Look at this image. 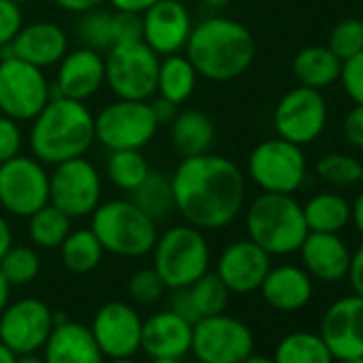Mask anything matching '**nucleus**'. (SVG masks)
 Segmentation results:
<instances>
[{"mask_svg":"<svg viewBox=\"0 0 363 363\" xmlns=\"http://www.w3.org/2000/svg\"><path fill=\"white\" fill-rule=\"evenodd\" d=\"M169 179L175 212L201 231L225 229L244 210L246 175L227 156H184Z\"/></svg>","mask_w":363,"mask_h":363,"instance_id":"f257e3e1","label":"nucleus"},{"mask_svg":"<svg viewBox=\"0 0 363 363\" xmlns=\"http://www.w3.org/2000/svg\"><path fill=\"white\" fill-rule=\"evenodd\" d=\"M184 50L197 75L218 84L242 77L257 56L252 33L242 22L220 16L195 24Z\"/></svg>","mask_w":363,"mask_h":363,"instance_id":"f03ea898","label":"nucleus"},{"mask_svg":"<svg viewBox=\"0 0 363 363\" xmlns=\"http://www.w3.org/2000/svg\"><path fill=\"white\" fill-rule=\"evenodd\" d=\"M94 113L82 101L52 96L33 120L28 143L43 164H58L86 156L94 145Z\"/></svg>","mask_w":363,"mask_h":363,"instance_id":"7ed1b4c3","label":"nucleus"},{"mask_svg":"<svg viewBox=\"0 0 363 363\" xmlns=\"http://www.w3.org/2000/svg\"><path fill=\"white\" fill-rule=\"evenodd\" d=\"M248 240L269 257H284L299 250L308 231L303 208L293 195L261 193L246 210Z\"/></svg>","mask_w":363,"mask_h":363,"instance_id":"20e7f679","label":"nucleus"},{"mask_svg":"<svg viewBox=\"0 0 363 363\" xmlns=\"http://www.w3.org/2000/svg\"><path fill=\"white\" fill-rule=\"evenodd\" d=\"M90 229L105 252L124 259L147 257L158 238L156 220H152L130 199L101 201L90 214Z\"/></svg>","mask_w":363,"mask_h":363,"instance_id":"39448f33","label":"nucleus"},{"mask_svg":"<svg viewBox=\"0 0 363 363\" xmlns=\"http://www.w3.org/2000/svg\"><path fill=\"white\" fill-rule=\"evenodd\" d=\"M152 267L171 289L191 286L197 278L210 272V244L201 229L193 225H173L156 238L152 248Z\"/></svg>","mask_w":363,"mask_h":363,"instance_id":"423d86ee","label":"nucleus"},{"mask_svg":"<svg viewBox=\"0 0 363 363\" xmlns=\"http://www.w3.org/2000/svg\"><path fill=\"white\" fill-rule=\"evenodd\" d=\"M246 173L263 193L293 195L303 186L308 162L301 145L274 137L252 147Z\"/></svg>","mask_w":363,"mask_h":363,"instance_id":"0eeeda50","label":"nucleus"},{"mask_svg":"<svg viewBox=\"0 0 363 363\" xmlns=\"http://www.w3.org/2000/svg\"><path fill=\"white\" fill-rule=\"evenodd\" d=\"M160 56L143 41L113 45L105 54V84L126 101H150L156 94Z\"/></svg>","mask_w":363,"mask_h":363,"instance_id":"6e6552de","label":"nucleus"},{"mask_svg":"<svg viewBox=\"0 0 363 363\" xmlns=\"http://www.w3.org/2000/svg\"><path fill=\"white\" fill-rule=\"evenodd\" d=\"M52 99L43 69L16 56L0 58V113L16 122H33Z\"/></svg>","mask_w":363,"mask_h":363,"instance_id":"1a4fd4ad","label":"nucleus"},{"mask_svg":"<svg viewBox=\"0 0 363 363\" xmlns=\"http://www.w3.org/2000/svg\"><path fill=\"white\" fill-rule=\"evenodd\" d=\"M150 101L118 99L94 116L96 141L111 150H143L158 130Z\"/></svg>","mask_w":363,"mask_h":363,"instance_id":"9d476101","label":"nucleus"},{"mask_svg":"<svg viewBox=\"0 0 363 363\" xmlns=\"http://www.w3.org/2000/svg\"><path fill=\"white\" fill-rule=\"evenodd\" d=\"M103 199V177L86 158H71L54 164L50 173V203L71 220L90 216Z\"/></svg>","mask_w":363,"mask_h":363,"instance_id":"9b49d317","label":"nucleus"},{"mask_svg":"<svg viewBox=\"0 0 363 363\" xmlns=\"http://www.w3.org/2000/svg\"><path fill=\"white\" fill-rule=\"evenodd\" d=\"M50 203V171L35 156L18 154L0 162V206L5 212L28 218Z\"/></svg>","mask_w":363,"mask_h":363,"instance_id":"f8f14e48","label":"nucleus"},{"mask_svg":"<svg viewBox=\"0 0 363 363\" xmlns=\"http://www.w3.org/2000/svg\"><path fill=\"white\" fill-rule=\"evenodd\" d=\"M191 352L199 363H242L255 352L252 329L225 312L203 316L193 325Z\"/></svg>","mask_w":363,"mask_h":363,"instance_id":"ddd939ff","label":"nucleus"},{"mask_svg":"<svg viewBox=\"0 0 363 363\" xmlns=\"http://www.w3.org/2000/svg\"><path fill=\"white\" fill-rule=\"evenodd\" d=\"M327 118L329 109L323 92L297 86L284 92L282 99L276 103L274 128L278 137L303 147L314 143L323 135Z\"/></svg>","mask_w":363,"mask_h":363,"instance_id":"4468645a","label":"nucleus"},{"mask_svg":"<svg viewBox=\"0 0 363 363\" xmlns=\"http://www.w3.org/2000/svg\"><path fill=\"white\" fill-rule=\"evenodd\" d=\"M54 327V310L37 297H24L9 301L0 314V342L16 354L39 352Z\"/></svg>","mask_w":363,"mask_h":363,"instance_id":"2eb2a0df","label":"nucleus"},{"mask_svg":"<svg viewBox=\"0 0 363 363\" xmlns=\"http://www.w3.org/2000/svg\"><path fill=\"white\" fill-rule=\"evenodd\" d=\"M141 329L143 318L135 306L126 301L103 303L90 325V331L105 359L135 357L141 350Z\"/></svg>","mask_w":363,"mask_h":363,"instance_id":"dca6fc26","label":"nucleus"},{"mask_svg":"<svg viewBox=\"0 0 363 363\" xmlns=\"http://www.w3.org/2000/svg\"><path fill=\"white\" fill-rule=\"evenodd\" d=\"M141 41L160 58L184 50L195 26L189 7L182 0H158L141 16Z\"/></svg>","mask_w":363,"mask_h":363,"instance_id":"f3484780","label":"nucleus"},{"mask_svg":"<svg viewBox=\"0 0 363 363\" xmlns=\"http://www.w3.org/2000/svg\"><path fill=\"white\" fill-rule=\"evenodd\" d=\"M272 269V257L252 240H235L223 248L216 261V276L235 295H248L261 289L267 272Z\"/></svg>","mask_w":363,"mask_h":363,"instance_id":"a211bd4d","label":"nucleus"},{"mask_svg":"<svg viewBox=\"0 0 363 363\" xmlns=\"http://www.w3.org/2000/svg\"><path fill=\"white\" fill-rule=\"evenodd\" d=\"M320 337L337 361L363 357V297L348 295L331 303L323 314Z\"/></svg>","mask_w":363,"mask_h":363,"instance_id":"6ab92c4d","label":"nucleus"},{"mask_svg":"<svg viewBox=\"0 0 363 363\" xmlns=\"http://www.w3.org/2000/svg\"><path fill=\"white\" fill-rule=\"evenodd\" d=\"M105 86V56L90 48L67 52L58 62L52 96H65L86 103Z\"/></svg>","mask_w":363,"mask_h":363,"instance_id":"aec40b11","label":"nucleus"},{"mask_svg":"<svg viewBox=\"0 0 363 363\" xmlns=\"http://www.w3.org/2000/svg\"><path fill=\"white\" fill-rule=\"evenodd\" d=\"M193 346V323L177 316L175 312L160 310L143 320L141 350L150 359L175 357L184 359Z\"/></svg>","mask_w":363,"mask_h":363,"instance_id":"412c9836","label":"nucleus"},{"mask_svg":"<svg viewBox=\"0 0 363 363\" xmlns=\"http://www.w3.org/2000/svg\"><path fill=\"white\" fill-rule=\"evenodd\" d=\"M13 56L30 62L39 69H50L58 65L69 52V37L62 26L54 22H33L24 24L11 43Z\"/></svg>","mask_w":363,"mask_h":363,"instance_id":"4be33fe9","label":"nucleus"},{"mask_svg":"<svg viewBox=\"0 0 363 363\" xmlns=\"http://www.w3.org/2000/svg\"><path fill=\"white\" fill-rule=\"evenodd\" d=\"M297 252L301 255L303 269L310 278L320 282H337L348 274L350 250L337 233L310 231Z\"/></svg>","mask_w":363,"mask_h":363,"instance_id":"5701e85b","label":"nucleus"},{"mask_svg":"<svg viewBox=\"0 0 363 363\" xmlns=\"http://www.w3.org/2000/svg\"><path fill=\"white\" fill-rule=\"evenodd\" d=\"M45 363H105L90 327L77 320H58L43 346Z\"/></svg>","mask_w":363,"mask_h":363,"instance_id":"b1692460","label":"nucleus"},{"mask_svg":"<svg viewBox=\"0 0 363 363\" xmlns=\"http://www.w3.org/2000/svg\"><path fill=\"white\" fill-rule=\"evenodd\" d=\"M259 291L269 308L278 312H297L310 303L314 286L303 267L278 265L267 272Z\"/></svg>","mask_w":363,"mask_h":363,"instance_id":"393cba45","label":"nucleus"},{"mask_svg":"<svg viewBox=\"0 0 363 363\" xmlns=\"http://www.w3.org/2000/svg\"><path fill=\"white\" fill-rule=\"evenodd\" d=\"M171 145L182 156H197L210 152L216 139L214 120L201 109H184L177 111L173 122L169 124Z\"/></svg>","mask_w":363,"mask_h":363,"instance_id":"a878e982","label":"nucleus"},{"mask_svg":"<svg viewBox=\"0 0 363 363\" xmlns=\"http://www.w3.org/2000/svg\"><path fill=\"white\" fill-rule=\"evenodd\" d=\"M291 71L299 86L325 90L340 82L342 60L327 45H308L295 54Z\"/></svg>","mask_w":363,"mask_h":363,"instance_id":"bb28decb","label":"nucleus"},{"mask_svg":"<svg viewBox=\"0 0 363 363\" xmlns=\"http://www.w3.org/2000/svg\"><path fill=\"white\" fill-rule=\"evenodd\" d=\"M197 79L199 75L186 54L162 56L156 77V94L175 105H182L193 96Z\"/></svg>","mask_w":363,"mask_h":363,"instance_id":"cd10ccee","label":"nucleus"},{"mask_svg":"<svg viewBox=\"0 0 363 363\" xmlns=\"http://www.w3.org/2000/svg\"><path fill=\"white\" fill-rule=\"evenodd\" d=\"M301 208L308 231L314 233H340L350 223V203L333 191L312 195Z\"/></svg>","mask_w":363,"mask_h":363,"instance_id":"c85d7f7f","label":"nucleus"},{"mask_svg":"<svg viewBox=\"0 0 363 363\" xmlns=\"http://www.w3.org/2000/svg\"><path fill=\"white\" fill-rule=\"evenodd\" d=\"M103 246L94 231L88 229H71L67 240L60 244V261L71 274H90L103 261Z\"/></svg>","mask_w":363,"mask_h":363,"instance_id":"c756f323","label":"nucleus"},{"mask_svg":"<svg viewBox=\"0 0 363 363\" xmlns=\"http://www.w3.org/2000/svg\"><path fill=\"white\" fill-rule=\"evenodd\" d=\"M333 354L327 348L320 333L312 331H293L284 335L276 350L274 363H333Z\"/></svg>","mask_w":363,"mask_h":363,"instance_id":"7c9ffc66","label":"nucleus"},{"mask_svg":"<svg viewBox=\"0 0 363 363\" xmlns=\"http://www.w3.org/2000/svg\"><path fill=\"white\" fill-rule=\"evenodd\" d=\"M130 201L143 210L152 220H164L175 208H173V191H171V179L164 173L150 171L147 177L141 184L128 193Z\"/></svg>","mask_w":363,"mask_h":363,"instance_id":"2f4dec72","label":"nucleus"},{"mask_svg":"<svg viewBox=\"0 0 363 363\" xmlns=\"http://www.w3.org/2000/svg\"><path fill=\"white\" fill-rule=\"evenodd\" d=\"M150 171L152 169L141 150H111L105 160V173L109 182L124 193H133Z\"/></svg>","mask_w":363,"mask_h":363,"instance_id":"473e14b6","label":"nucleus"},{"mask_svg":"<svg viewBox=\"0 0 363 363\" xmlns=\"http://www.w3.org/2000/svg\"><path fill=\"white\" fill-rule=\"evenodd\" d=\"M69 233H71V218L52 203L43 206L33 216H28V238L37 248H45V250L60 248V244L67 240Z\"/></svg>","mask_w":363,"mask_h":363,"instance_id":"72a5a7b5","label":"nucleus"},{"mask_svg":"<svg viewBox=\"0 0 363 363\" xmlns=\"http://www.w3.org/2000/svg\"><path fill=\"white\" fill-rule=\"evenodd\" d=\"M314 171L325 184L333 189H350L363 182V164L354 156L342 152L323 154L316 160Z\"/></svg>","mask_w":363,"mask_h":363,"instance_id":"f704fd0d","label":"nucleus"},{"mask_svg":"<svg viewBox=\"0 0 363 363\" xmlns=\"http://www.w3.org/2000/svg\"><path fill=\"white\" fill-rule=\"evenodd\" d=\"M189 293L193 297L199 318L225 312V308L229 303V295H231V291L225 286V282L216 276V272H206L201 278H197L189 286Z\"/></svg>","mask_w":363,"mask_h":363,"instance_id":"c9c22d12","label":"nucleus"},{"mask_svg":"<svg viewBox=\"0 0 363 363\" xmlns=\"http://www.w3.org/2000/svg\"><path fill=\"white\" fill-rule=\"evenodd\" d=\"M41 272L39 252L33 246H11L7 255L0 259V274L7 278L11 286L30 284Z\"/></svg>","mask_w":363,"mask_h":363,"instance_id":"e433bc0d","label":"nucleus"},{"mask_svg":"<svg viewBox=\"0 0 363 363\" xmlns=\"http://www.w3.org/2000/svg\"><path fill=\"white\" fill-rule=\"evenodd\" d=\"M77 37L82 41V48H90V50L101 52V54L111 50L113 48L111 11L96 7V9L82 13V20L77 24Z\"/></svg>","mask_w":363,"mask_h":363,"instance_id":"4c0bfd02","label":"nucleus"},{"mask_svg":"<svg viewBox=\"0 0 363 363\" xmlns=\"http://www.w3.org/2000/svg\"><path fill=\"white\" fill-rule=\"evenodd\" d=\"M327 48L344 62L359 52H363V20L359 18H346L340 24L333 26Z\"/></svg>","mask_w":363,"mask_h":363,"instance_id":"58836bf2","label":"nucleus"},{"mask_svg":"<svg viewBox=\"0 0 363 363\" xmlns=\"http://www.w3.org/2000/svg\"><path fill=\"white\" fill-rule=\"evenodd\" d=\"M164 291H167V286H164V282L160 280V276L156 274L154 267L137 269L128 278V297L139 306L156 303L164 295Z\"/></svg>","mask_w":363,"mask_h":363,"instance_id":"ea45409f","label":"nucleus"},{"mask_svg":"<svg viewBox=\"0 0 363 363\" xmlns=\"http://www.w3.org/2000/svg\"><path fill=\"white\" fill-rule=\"evenodd\" d=\"M340 84L354 105H363V52L342 62Z\"/></svg>","mask_w":363,"mask_h":363,"instance_id":"a19ab883","label":"nucleus"},{"mask_svg":"<svg viewBox=\"0 0 363 363\" xmlns=\"http://www.w3.org/2000/svg\"><path fill=\"white\" fill-rule=\"evenodd\" d=\"M111 37H113V45L141 41V37H143L141 16L126 13V11H113L111 13Z\"/></svg>","mask_w":363,"mask_h":363,"instance_id":"79ce46f5","label":"nucleus"},{"mask_svg":"<svg viewBox=\"0 0 363 363\" xmlns=\"http://www.w3.org/2000/svg\"><path fill=\"white\" fill-rule=\"evenodd\" d=\"M24 133L20 122L0 113V162H7L22 154Z\"/></svg>","mask_w":363,"mask_h":363,"instance_id":"37998d69","label":"nucleus"},{"mask_svg":"<svg viewBox=\"0 0 363 363\" xmlns=\"http://www.w3.org/2000/svg\"><path fill=\"white\" fill-rule=\"evenodd\" d=\"M24 26L22 5L13 0H0V48L11 45Z\"/></svg>","mask_w":363,"mask_h":363,"instance_id":"c03bdc74","label":"nucleus"},{"mask_svg":"<svg viewBox=\"0 0 363 363\" xmlns=\"http://www.w3.org/2000/svg\"><path fill=\"white\" fill-rule=\"evenodd\" d=\"M342 135L348 145L363 150V105H352L342 122Z\"/></svg>","mask_w":363,"mask_h":363,"instance_id":"a18cd8bd","label":"nucleus"},{"mask_svg":"<svg viewBox=\"0 0 363 363\" xmlns=\"http://www.w3.org/2000/svg\"><path fill=\"white\" fill-rule=\"evenodd\" d=\"M169 310L175 312L177 316H182L189 323H197L199 320V314H197V308L193 303V297L189 293V286L184 289H171V297H169Z\"/></svg>","mask_w":363,"mask_h":363,"instance_id":"49530a36","label":"nucleus"},{"mask_svg":"<svg viewBox=\"0 0 363 363\" xmlns=\"http://www.w3.org/2000/svg\"><path fill=\"white\" fill-rule=\"evenodd\" d=\"M346 276L350 280L354 295L363 297V244L354 250V255H350V267Z\"/></svg>","mask_w":363,"mask_h":363,"instance_id":"de8ad7c7","label":"nucleus"},{"mask_svg":"<svg viewBox=\"0 0 363 363\" xmlns=\"http://www.w3.org/2000/svg\"><path fill=\"white\" fill-rule=\"evenodd\" d=\"M150 107H152V111H154L158 124H171L173 118H175L177 111H179V109H177L179 105H175V103H171V101H167V99H162V96H158V94H154V96L150 99Z\"/></svg>","mask_w":363,"mask_h":363,"instance_id":"09e8293b","label":"nucleus"},{"mask_svg":"<svg viewBox=\"0 0 363 363\" xmlns=\"http://www.w3.org/2000/svg\"><path fill=\"white\" fill-rule=\"evenodd\" d=\"M52 3H54L58 9L67 11V13L82 16V13L90 11V9H96V7H101V5L105 3V0H52Z\"/></svg>","mask_w":363,"mask_h":363,"instance_id":"8fccbe9b","label":"nucleus"},{"mask_svg":"<svg viewBox=\"0 0 363 363\" xmlns=\"http://www.w3.org/2000/svg\"><path fill=\"white\" fill-rule=\"evenodd\" d=\"M113 7V11H126V13H137L143 16L150 7H154L158 0H107Z\"/></svg>","mask_w":363,"mask_h":363,"instance_id":"3c124183","label":"nucleus"},{"mask_svg":"<svg viewBox=\"0 0 363 363\" xmlns=\"http://www.w3.org/2000/svg\"><path fill=\"white\" fill-rule=\"evenodd\" d=\"M11 246H13V229L5 216H0V259L7 255Z\"/></svg>","mask_w":363,"mask_h":363,"instance_id":"603ef678","label":"nucleus"},{"mask_svg":"<svg viewBox=\"0 0 363 363\" xmlns=\"http://www.w3.org/2000/svg\"><path fill=\"white\" fill-rule=\"evenodd\" d=\"M350 220L357 227V231L363 235V191L357 195V199L350 206Z\"/></svg>","mask_w":363,"mask_h":363,"instance_id":"864d4df0","label":"nucleus"},{"mask_svg":"<svg viewBox=\"0 0 363 363\" xmlns=\"http://www.w3.org/2000/svg\"><path fill=\"white\" fill-rule=\"evenodd\" d=\"M11 301V284L7 282V278L0 274V314H3V310L9 306Z\"/></svg>","mask_w":363,"mask_h":363,"instance_id":"5fc2aeb1","label":"nucleus"},{"mask_svg":"<svg viewBox=\"0 0 363 363\" xmlns=\"http://www.w3.org/2000/svg\"><path fill=\"white\" fill-rule=\"evenodd\" d=\"M16 363H45V359L39 352H24V354H16Z\"/></svg>","mask_w":363,"mask_h":363,"instance_id":"6e6d98bb","label":"nucleus"},{"mask_svg":"<svg viewBox=\"0 0 363 363\" xmlns=\"http://www.w3.org/2000/svg\"><path fill=\"white\" fill-rule=\"evenodd\" d=\"M0 363H16V352H11L3 342H0Z\"/></svg>","mask_w":363,"mask_h":363,"instance_id":"4d7b16f0","label":"nucleus"},{"mask_svg":"<svg viewBox=\"0 0 363 363\" xmlns=\"http://www.w3.org/2000/svg\"><path fill=\"white\" fill-rule=\"evenodd\" d=\"M231 0H203V5L210 7V9H225Z\"/></svg>","mask_w":363,"mask_h":363,"instance_id":"13d9d810","label":"nucleus"},{"mask_svg":"<svg viewBox=\"0 0 363 363\" xmlns=\"http://www.w3.org/2000/svg\"><path fill=\"white\" fill-rule=\"evenodd\" d=\"M242 363H274V359H269V357H263V354H250L248 359H244Z\"/></svg>","mask_w":363,"mask_h":363,"instance_id":"bf43d9fd","label":"nucleus"},{"mask_svg":"<svg viewBox=\"0 0 363 363\" xmlns=\"http://www.w3.org/2000/svg\"><path fill=\"white\" fill-rule=\"evenodd\" d=\"M152 363H182V359H175V357H158V359H152Z\"/></svg>","mask_w":363,"mask_h":363,"instance_id":"052dcab7","label":"nucleus"},{"mask_svg":"<svg viewBox=\"0 0 363 363\" xmlns=\"http://www.w3.org/2000/svg\"><path fill=\"white\" fill-rule=\"evenodd\" d=\"M105 363H135V361H133V357H122V359H109Z\"/></svg>","mask_w":363,"mask_h":363,"instance_id":"680f3d73","label":"nucleus"},{"mask_svg":"<svg viewBox=\"0 0 363 363\" xmlns=\"http://www.w3.org/2000/svg\"><path fill=\"white\" fill-rule=\"evenodd\" d=\"M340 363H363V357H352V359H342Z\"/></svg>","mask_w":363,"mask_h":363,"instance_id":"e2e57ef3","label":"nucleus"},{"mask_svg":"<svg viewBox=\"0 0 363 363\" xmlns=\"http://www.w3.org/2000/svg\"><path fill=\"white\" fill-rule=\"evenodd\" d=\"M13 3H18V5H24V3H30V0H13Z\"/></svg>","mask_w":363,"mask_h":363,"instance_id":"0e129e2a","label":"nucleus"},{"mask_svg":"<svg viewBox=\"0 0 363 363\" xmlns=\"http://www.w3.org/2000/svg\"><path fill=\"white\" fill-rule=\"evenodd\" d=\"M197 363H199V361H197Z\"/></svg>","mask_w":363,"mask_h":363,"instance_id":"69168bd1","label":"nucleus"}]
</instances>
